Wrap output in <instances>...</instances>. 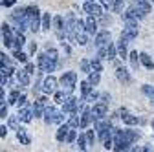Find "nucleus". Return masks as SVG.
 <instances>
[{
    "mask_svg": "<svg viewBox=\"0 0 154 152\" xmlns=\"http://www.w3.org/2000/svg\"><path fill=\"white\" fill-rule=\"evenodd\" d=\"M132 8L138 9V11L143 13V15L150 13V4H149V0H132Z\"/></svg>",
    "mask_w": 154,
    "mask_h": 152,
    "instance_id": "obj_13",
    "label": "nucleus"
},
{
    "mask_svg": "<svg viewBox=\"0 0 154 152\" xmlns=\"http://www.w3.org/2000/svg\"><path fill=\"white\" fill-rule=\"evenodd\" d=\"M83 9H85V13H88V15H92V17H99V15L103 13V8H101L99 4H95L94 0H90V2H86Z\"/></svg>",
    "mask_w": 154,
    "mask_h": 152,
    "instance_id": "obj_11",
    "label": "nucleus"
},
{
    "mask_svg": "<svg viewBox=\"0 0 154 152\" xmlns=\"http://www.w3.org/2000/svg\"><path fill=\"white\" fill-rule=\"evenodd\" d=\"M2 41H4V44H6L8 48L13 46V31H11V28H9L8 24L2 26Z\"/></svg>",
    "mask_w": 154,
    "mask_h": 152,
    "instance_id": "obj_17",
    "label": "nucleus"
},
{
    "mask_svg": "<svg viewBox=\"0 0 154 152\" xmlns=\"http://www.w3.org/2000/svg\"><path fill=\"white\" fill-rule=\"evenodd\" d=\"M68 126H72V128H77L79 126V116H77V110L75 112H70V117H68V123H66Z\"/></svg>",
    "mask_w": 154,
    "mask_h": 152,
    "instance_id": "obj_31",
    "label": "nucleus"
},
{
    "mask_svg": "<svg viewBox=\"0 0 154 152\" xmlns=\"http://www.w3.org/2000/svg\"><path fill=\"white\" fill-rule=\"evenodd\" d=\"M51 22H53V28H55V31H57V35L61 37H64V18L61 17V15H57V17H53L51 18Z\"/></svg>",
    "mask_w": 154,
    "mask_h": 152,
    "instance_id": "obj_14",
    "label": "nucleus"
},
{
    "mask_svg": "<svg viewBox=\"0 0 154 152\" xmlns=\"http://www.w3.org/2000/svg\"><path fill=\"white\" fill-rule=\"evenodd\" d=\"M127 44H128V41L121 37L119 42H118V46H116V53H118V57H121V59H127V55H128V51H127Z\"/></svg>",
    "mask_w": 154,
    "mask_h": 152,
    "instance_id": "obj_18",
    "label": "nucleus"
},
{
    "mask_svg": "<svg viewBox=\"0 0 154 152\" xmlns=\"http://www.w3.org/2000/svg\"><path fill=\"white\" fill-rule=\"evenodd\" d=\"M112 9L116 13H123V9H125V0H114V2H112Z\"/></svg>",
    "mask_w": 154,
    "mask_h": 152,
    "instance_id": "obj_37",
    "label": "nucleus"
},
{
    "mask_svg": "<svg viewBox=\"0 0 154 152\" xmlns=\"http://www.w3.org/2000/svg\"><path fill=\"white\" fill-rule=\"evenodd\" d=\"M9 116V110H8V106H2V105H0V117H2V119H6Z\"/></svg>",
    "mask_w": 154,
    "mask_h": 152,
    "instance_id": "obj_46",
    "label": "nucleus"
},
{
    "mask_svg": "<svg viewBox=\"0 0 154 152\" xmlns=\"http://www.w3.org/2000/svg\"><path fill=\"white\" fill-rule=\"evenodd\" d=\"M75 22H77V18L72 13L66 17V20H64V35L68 37V39H72V41H73V37H75Z\"/></svg>",
    "mask_w": 154,
    "mask_h": 152,
    "instance_id": "obj_5",
    "label": "nucleus"
},
{
    "mask_svg": "<svg viewBox=\"0 0 154 152\" xmlns=\"http://www.w3.org/2000/svg\"><path fill=\"white\" fill-rule=\"evenodd\" d=\"M18 119L24 121V123H29V121L33 119V114H31V110H29V108H26V105L18 108Z\"/></svg>",
    "mask_w": 154,
    "mask_h": 152,
    "instance_id": "obj_20",
    "label": "nucleus"
},
{
    "mask_svg": "<svg viewBox=\"0 0 154 152\" xmlns=\"http://www.w3.org/2000/svg\"><path fill=\"white\" fill-rule=\"evenodd\" d=\"M37 64H38V68H41V71H53L57 62L50 61V59H48V57H46L44 53H41V55L37 57Z\"/></svg>",
    "mask_w": 154,
    "mask_h": 152,
    "instance_id": "obj_6",
    "label": "nucleus"
},
{
    "mask_svg": "<svg viewBox=\"0 0 154 152\" xmlns=\"http://www.w3.org/2000/svg\"><path fill=\"white\" fill-rule=\"evenodd\" d=\"M9 126H11V128H15V130L18 128V126H17V119H15V117H9Z\"/></svg>",
    "mask_w": 154,
    "mask_h": 152,
    "instance_id": "obj_51",
    "label": "nucleus"
},
{
    "mask_svg": "<svg viewBox=\"0 0 154 152\" xmlns=\"http://www.w3.org/2000/svg\"><path fill=\"white\" fill-rule=\"evenodd\" d=\"M99 97H101V103H105V105L110 101V96H108V93H103V96H99Z\"/></svg>",
    "mask_w": 154,
    "mask_h": 152,
    "instance_id": "obj_50",
    "label": "nucleus"
},
{
    "mask_svg": "<svg viewBox=\"0 0 154 152\" xmlns=\"http://www.w3.org/2000/svg\"><path fill=\"white\" fill-rule=\"evenodd\" d=\"M143 93H145V96L150 99V103L154 105V86H150V84H143Z\"/></svg>",
    "mask_w": 154,
    "mask_h": 152,
    "instance_id": "obj_35",
    "label": "nucleus"
},
{
    "mask_svg": "<svg viewBox=\"0 0 154 152\" xmlns=\"http://www.w3.org/2000/svg\"><path fill=\"white\" fill-rule=\"evenodd\" d=\"M77 110V99L73 96H66L64 101H63V112L70 114V112H75Z\"/></svg>",
    "mask_w": 154,
    "mask_h": 152,
    "instance_id": "obj_12",
    "label": "nucleus"
},
{
    "mask_svg": "<svg viewBox=\"0 0 154 152\" xmlns=\"http://www.w3.org/2000/svg\"><path fill=\"white\" fill-rule=\"evenodd\" d=\"M92 112L90 110H85L81 116H79V128H88V125L92 123Z\"/></svg>",
    "mask_w": 154,
    "mask_h": 152,
    "instance_id": "obj_19",
    "label": "nucleus"
},
{
    "mask_svg": "<svg viewBox=\"0 0 154 152\" xmlns=\"http://www.w3.org/2000/svg\"><path fill=\"white\" fill-rule=\"evenodd\" d=\"M108 42H112V35H110V31H99L97 35H95V46L97 48H103V46H106Z\"/></svg>",
    "mask_w": 154,
    "mask_h": 152,
    "instance_id": "obj_9",
    "label": "nucleus"
},
{
    "mask_svg": "<svg viewBox=\"0 0 154 152\" xmlns=\"http://www.w3.org/2000/svg\"><path fill=\"white\" fill-rule=\"evenodd\" d=\"M85 136H86V141H88V143H94V139H95V136H94V130H88Z\"/></svg>",
    "mask_w": 154,
    "mask_h": 152,
    "instance_id": "obj_47",
    "label": "nucleus"
},
{
    "mask_svg": "<svg viewBox=\"0 0 154 152\" xmlns=\"http://www.w3.org/2000/svg\"><path fill=\"white\" fill-rule=\"evenodd\" d=\"M99 81H101V73H97V71H88V83L92 86H97Z\"/></svg>",
    "mask_w": 154,
    "mask_h": 152,
    "instance_id": "obj_32",
    "label": "nucleus"
},
{
    "mask_svg": "<svg viewBox=\"0 0 154 152\" xmlns=\"http://www.w3.org/2000/svg\"><path fill=\"white\" fill-rule=\"evenodd\" d=\"M99 50V59H106V61H114L116 57H118V53H116V46L112 44V42H108L106 46H103V48H97Z\"/></svg>",
    "mask_w": 154,
    "mask_h": 152,
    "instance_id": "obj_4",
    "label": "nucleus"
},
{
    "mask_svg": "<svg viewBox=\"0 0 154 152\" xmlns=\"http://www.w3.org/2000/svg\"><path fill=\"white\" fill-rule=\"evenodd\" d=\"M83 22H85V31L86 33H90V35L97 33V20H95V17L88 15V18H86V20H83Z\"/></svg>",
    "mask_w": 154,
    "mask_h": 152,
    "instance_id": "obj_16",
    "label": "nucleus"
},
{
    "mask_svg": "<svg viewBox=\"0 0 154 152\" xmlns=\"http://www.w3.org/2000/svg\"><path fill=\"white\" fill-rule=\"evenodd\" d=\"M26 24H28V28L33 33L41 29V13H38V8L37 6L26 8Z\"/></svg>",
    "mask_w": 154,
    "mask_h": 152,
    "instance_id": "obj_1",
    "label": "nucleus"
},
{
    "mask_svg": "<svg viewBox=\"0 0 154 152\" xmlns=\"http://www.w3.org/2000/svg\"><path fill=\"white\" fill-rule=\"evenodd\" d=\"M4 64H11V62H9V59L4 53H0V66H4Z\"/></svg>",
    "mask_w": 154,
    "mask_h": 152,
    "instance_id": "obj_48",
    "label": "nucleus"
},
{
    "mask_svg": "<svg viewBox=\"0 0 154 152\" xmlns=\"http://www.w3.org/2000/svg\"><path fill=\"white\" fill-rule=\"evenodd\" d=\"M33 70H35V66H33L31 62H28V64H26V70H24V71H26V73H33Z\"/></svg>",
    "mask_w": 154,
    "mask_h": 152,
    "instance_id": "obj_49",
    "label": "nucleus"
},
{
    "mask_svg": "<svg viewBox=\"0 0 154 152\" xmlns=\"http://www.w3.org/2000/svg\"><path fill=\"white\" fill-rule=\"evenodd\" d=\"M44 55L48 57L50 61H53V62H57V59H59V57H57V50H53V48H48V50L44 51Z\"/></svg>",
    "mask_w": 154,
    "mask_h": 152,
    "instance_id": "obj_41",
    "label": "nucleus"
},
{
    "mask_svg": "<svg viewBox=\"0 0 154 152\" xmlns=\"http://www.w3.org/2000/svg\"><path fill=\"white\" fill-rule=\"evenodd\" d=\"M73 41L79 44V46H85L86 42H88V35H86V31H81V33H75V37H73Z\"/></svg>",
    "mask_w": 154,
    "mask_h": 152,
    "instance_id": "obj_33",
    "label": "nucleus"
},
{
    "mask_svg": "<svg viewBox=\"0 0 154 152\" xmlns=\"http://www.w3.org/2000/svg\"><path fill=\"white\" fill-rule=\"evenodd\" d=\"M90 112H92V117L94 119H103L106 114H108V108H106L105 103H97V105H94V108Z\"/></svg>",
    "mask_w": 154,
    "mask_h": 152,
    "instance_id": "obj_8",
    "label": "nucleus"
},
{
    "mask_svg": "<svg viewBox=\"0 0 154 152\" xmlns=\"http://www.w3.org/2000/svg\"><path fill=\"white\" fill-rule=\"evenodd\" d=\"M75 136H77V132L73 128H70L68 130V136H66V143H73L75 141Z\"/></svg>",
    "mask_w": 154,
    "mask_h": 152,
    "instance_id": "obj_44",
    "label": "nucleus"
},
{
    "mask_svg": "<svg viewBox=\"0 0 154 152\" xmlns=\"http://www.w3.org/2000/svg\"><path fill=\"white\" fill-rule=\"evenodd\" d=\"M70 128H72V126H68V125L59 126V130H57V134H55L57 141H59V143H66V136H68V130H70Z\"/></svg>",
    "mask_w": 154,
    "mask_h": 152,
    "instance_id": "obj_24",
    "label": "nucleus"
},
{
    "mask_svg": "<svg viewBox=\"0 0 154 152\" xmlns=\"http://www.w3.org/2000/svg\"><path fill=\"white\" fill-rule=\"evenodd\" d=\"M85 2H90V0H85Z\"/></svg>",
    "mask_w": 154,
    "mask_h": 152,
    "instance_id": "obj_55",
    "label": "nucleus"
},
{
    "mask_svg": "<svg viewBox=\"0 0 154 152\" xmlns=\"http://www.w3.org/2000/svg\"><path fill=\"white\" fill-rule=\"evenodd\" d=\"M75 141H77V147H79V150H86L88 141H86V136H85V134H79V138L75 136Z\"/></svg>",
    "mask_w": 154,
    "mask_h": 152,
    "instance_id": "obj_36",
    "label": "nucleus"
},
{
    "mask_svg": "<svg viewBox=\"0 0 154 152\" xmlns=\"http://www.w3.org/2000/svg\"><path fill=\"white\" fill-rule=\"evenodd\" d=\"M13 55H15V59H17V61H20V62H26V61H28V55H26L24 51H20V48H17Z\"/></svg>",
    "mask_w": 154,
    "mask_h": 152,
    "instance_id": "obj_39",
    "label": "nucleus"
},
{
    "mask_svg": "<svg viewBox=\"0 0 154 152\" xmlns=\"http://www.w3.org/2000/svg\"><path fill=\"white\" fill-rule=\"evenodd\" d=\"M59 83L63 84V88H64L66 92H72V90L75 88V83H77V73H75V71H66V73H63V77H61Z\"/></svg>",
    "mask_w": 154,
    "mask_h": 152,
    "instance_id": "obj_3",
    "label": "nucleus"
},
{
    "mask_svg": "<svg viewBox=\"0 0 154 152\" xmlns=\"http://www.w3.org/2000/svg\"><path fill=\"white\" fill-rule=\"evenodd\" d=\"M121 17H123V20H125V22H138L140 18H143L145 15H143V13H140L138 9L130 8V9H127L125 13H121Z\"/></svg>",
    "mask_w": 154,
    "mask_h": 152,
    "instance_id": "obj_7",
    "label": "nucleus"
},
{
    "mask_svg": "<svg viewBox=\"0 0 154 152\" xmlns=\"http://www.w3.org/2000/svg\"><path fill=\"white\" fill-rule=\"evenodd\" d=\"M18 96H20L18 92H11V93H9V105H17V99H18Z\"/></svg>",
    "mask_w": 154,
    "mask_h": 152,
    "instance_id": "obj_45",
    "label": "nucleus"
},
{
    "mask_svg": "<svg viewBox=\"0 0 154 152\" xmlns=\"http://www.w3.org/2000/svg\"><path fill=\"white\" fill-rule=\"evenodd\" d=\"M50 26H51V17H50V13H42L41 28H42V29H50Z\"/></svg>",
    "mask_w": 154,
    "mask_h": 152,
    "instance_id": "obj_34",
    "label": "nucleus"
},
{
    "mask_svg": "<svg viewBox=\"0 0 154 152\" xmlns=\"http://www.w3.org/2000/svg\"><path fill=\"white\" fill-rule=\"evenodd\" d=\"M140 61L143 62V66H145V68H149V70H152V68H154V61L150 59V55H147V53H140Z\"/></svg>",
    "mask_w": 154,
    "mask_h": 152,
    "instance_id": "obj_29",
    "label": "nucleus"
},
{
    "mask_svg": "<svg viewBox=\"0 0 154 152\" xmlns=\"http://www.w3.org/2000/svg\"><path fill=\"white\" fill-rule=\"evenodd\" d=\"M138 33H140L138 22H125V28H123V31H121V37L130 42V41H134V39L138 37Z\"/></svg>",
    "mask_w": 154,
    "mask_h": 152,
    "instance_id": "obj_2",
    "label": "nucleus"
},
{
    "mask_svg": "<svg viewBox=\"0 0 154 152\" xmlns=\"http://www.w3.org/2000/svg\"><path fill=\"white\" fill-rule=\"evenodd\" d=\"M26 44V37H24V33L22 31H18V33H15L13 35V50H17V48H22Z\"/></svg>",
    "mask_w": 154,
    "mask_h": 152,
    "instance_id": "obj_22",
    "label": "nucleus"
},
{
    "mask_svg": "<svg viewBox=\"0 0 154 152\" xmlns=\"http://www.w3.org/2000/svg\"><path fill=\"white\" fill-rule=\"evenodd\" d=\"M123 134H125V138H127V141L132 145L134 141H136L138 138H140V132H136V130H130V128H127V130H123Z\"/></svg>",
    "mask_w": 154,
    "mask_h": 152,
    "instance_id": "obj_27",
    "label": "nucleus"
},
{
    "mask_svg": "<svg viewBox=\"0 0 154 152\" xmlns=\"http://www.w3.org/2000/svg\"><path fill=\"white\" fill-rule=\"evenodd\" d=\"M17 81L20 86H29V73H26L24 70L17 71Z\"/></svg>",
    "mask_w": 154,
    "mask_h": 152,
    "instance_id": "obj_25",
    "label": "nucleus"
},
{
    "mask_svg": "<svg viewBox=\"0 0 154 152\" xmlns=\"http://www.w3.org/2000/svg\"><path fill=\"white\" fill-rule=\"evenodd\" d=\"M0 2H2L4 6H13V4H15V0H0Z\"/></svg>",
    "mask_w": 154,
    "mask_h": 152,
    "instance_id": "obj_53",
    "label": "nucleus"
},
{
    "mask_svg": "<svg viewBox=\"0 0 154 152\" xmlns=\"http://www.w3.org/2000/svg\"><path fill=\"white\" fill-rule=\"evenodd\" d=\"M116 77H118V81L123 83V84H128V83H130V73H128V70L123 68V66H118V68H116Z\"/></svg>",
    "mask_w": 154,
    "mask_h": 152,
    "instance_id": "obj_15",
    "label": "nucleus"
},
{
    "mask_svg": "<svg viewBox=\"0 0 154 152\" xmlns=\"http://www.w3.org/2000/svg\"><path fill=\"white\" fill-rule=\"evenodd\" d=\"M17 139L20 141V145H29L31 143V138L28 136L26 128H17Z\"/></svg>",
    "mask_w": 154,
    "mask_h": 152,
    "instance_id": "obj_23",
    "label": "nucleus"
},
{
    "mask_svg": "<svg viewBox=\"0 0 154 152\" xmlns=\"http://www.w3.org/2000/svg\"><path fill=\"white\" fill-rule=\"evenodd\" d=\"M6 134H8V128L2 125V126H0V138H6Z\"/></svg>",
    "mask_w": 154,
    "mask_h": 152,
    "instance_id": "obj_52",
    "label": "nucleus"
},
{
    "mask_svg": "<svg viewBox=\"0 0 154 152\" xmlns=\"http://www.w3.org/2000/svg\"><path fill=\"white\" fill-rule=\"evenodd\" d=\"M92 88H94V86H92V84H90L88 81H83V83H81V93H83V97L86 96V93H88V92H90Z\"/></svg>",
    "mask_w": 154,
    "mask_h": 152,
    "instance_id": "obj_42",
    "label": "nucleus"
},
{
    "mask_svg": "<svg viewBox=\"0 0 154 152\" xmlns=\"http://www.w3.org/2000/svg\"><path fill=\"white\" fill-rule=\"evenodd\" d=\"M127 59L130 61L132 70H138V66H140V55H138V51H130V53L127 55Z\"/></svg>",
    "mask_w": 154,
    "mask_h": 152,
    "instance_id": "obj_26",
    "label": "nucleus"
},
{
    "mask_svg": "<svg viewBox=\"0 0 154 152\" xmlns=\"http://www.w3.org/2000/svg\"><path fill=\"white\" fill-rule=\"evenodd\" d=\"M42 112H44V106H42L41 103H37V101H35V106H33L31 114H33L35 117H42Z\"/></svg>",
    "mask_w": 154,
    "mask_h": 152,
    "instance_id": "obj_38",
    "label": "nucleus"
},
{
    "mask_svg": "<svg viewBox=\"0 0 154 152\" xmlns=\"http://www.w3.org/2000/svg\"><path fill=\"white\" fill-rule=\"evenodd\" d=\"M121 119H123V123H125V125H128V126H132V125H138V117H136V116H130L128 112L121 114Z\"/></svg>",
    "mask_w": 154,
    "mask_h": 152,
    "instance_id": "obj_28",
    "label": "nucleus"
},
{
    "mask_svg": "<svg viewBox=\"0 0 154 152\" xmlns=\"http://www.w3.org/2000/svg\"><path fill=\"white\" fill-rule=\"evenodd\" d=\"M57 83L59 81H57L53 75H48V77L44 79V83H42V92L44 93H53L57 90Z\"/></svg>",
    "mask_w": 154,
    "mask_h": 152,
    "instance_id": "obj_10",
    "label": "nucleus"
},
{
    "mask_svg": "<svg viewBox=\"0 0 154 152\" xmlns=\"http://www.w3.org/2000/svg\"><path fill=\"white\" fill-rule=\"evenodd\" d=\"M152 126H154V119H152Z\"/></svg>",
    "mask_w": 154,
    "mask_h": 152,
    "instance_id": "obj_54",
    "label": "nucleus"
},
{
    "mask_svg": "<svg viewBox=\"0 0 154 152\" xmlns=\"http://www.w3.org/2000/svg\"><path fill=\"white\" fill-rule=\"evenodd\" d=\"M55 114H57V110H55L53 106H44V112H42V117H44L46 125H51V123H53V119H55Z\"/></svg>",
    "mask_w": 154,
    "mask_h": 152,
    "instance_id": "obj_21",
    "label": "nucleus"
},
{
    "mask_svg": "<svg viewBox=\"0 0 154 152\" xmlns=\"http://www.w3.org/2000/svg\"><path fill=\"white\" fill-rule=\"evenodd\" d=\"M90 70H92V71H97V73L103 71V64H101V59H99V57H95V59L90 61Z\"/></svg>",
    "mask_w": 154,
    "mask_h": 152,
    "instance_id": "obj_30",
    "label": "nucleus"
},
{
    "mask_svg": "<svg viewBox=\"0 0 154 152\" xmlns=\"http://www.w3.org/2000/svg\"><path fill=\"white\" fill-rule=\"evenodd\" d=\"M64 97H66V93L64 92H53V101L57 103V105H63V101H64Z\"/></svg>",
    "mask_w": 154,
    "mask_h": 152,
    "instance_id": "obj_40",
    "label": "nucleus"
},
{
    "mask_svg": "<svg viewBox=\"0 0 154 152\" xmlns=\"http://www.w3.org/2000/svg\"><path fill=\"white\" fill-rule=\"evenodd\" d=\"M79 66H81V71H85V73L92 71V70H90V61H86V59H83V61L79 62Z\"/></svg>",
    "mask_w": 154,
    "mask_h": 152,
    "instance_id": "obj_43",
    "label": "nucleus"
},
{
    "mask_svg": "<svg viewBox=\"0 0 154 152\" xmlns=\"http://www.w3.org/2000/svg\"><path fill=\"white\" fill-rule=\"evenodd\" d=\"M152 4H154V0H152Z\"/></svg>",
    "mask_w": 154,
    "mask_h": 152,
    "instance_id": "obj_56",
    "label": "nucleus"
}]
</instances>
